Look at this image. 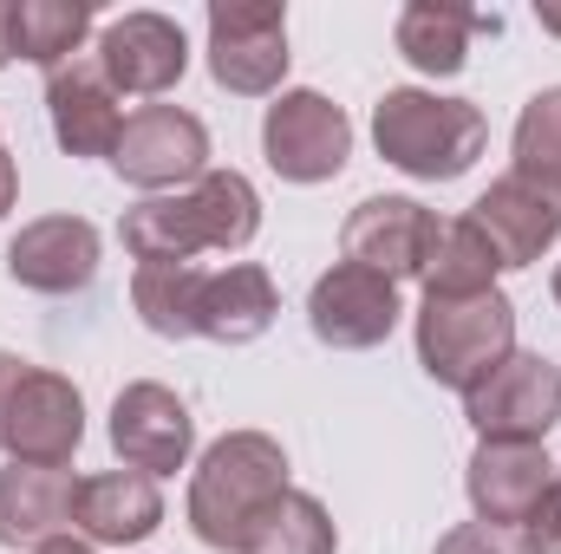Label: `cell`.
Returning a JSON list of instances; mask_svg holds the SVG:
<instances>
[{"instance_id": "cell-1", "label": "cell", "mask_w": 561, "mask_h": 554, "mask_svg": "<svg viewBox=\"0 0 561 554\" xmlns=\"http://www.w3.org/2000/svg\"><path fill=\"white\" fill-rule=\"evenodd\" d=\"M287 489V450L268 430H229L203 450L190 476V535L203 549L242 554L255 516Z\"/></svg>"}, {"instance_id": "cell-2", "label": "cell", "mask_w": 561, "mask_h": 554, "mask_svg": "<svg viewBox=\"0 0 561 554\" xmlns=\"http://www.w3.org/2000/svg\"><path fill=\"white\" fill-rule=\"evenodd\" d=\"M373 143L392 170H405L419 183H457L483 157L490 118L470 99H437L424 85H392L373 105Z\"/></svg>"}, {"instance_id": "cell-3", "label": "cell", "mask_w": 561, "mask_h": 554, "mask_svg": "<svg viewBox=\"0 0 561 554\" xmlns=\"http://www.w3.org/2000/svg\"><path fill=\"white\" fill-rule=\"evenodd\" d=\"M510 353H516V307H510L503 287L463 293V300L424 293V307H419V366L437 379V385L477 392Z\"/></svg>"}, {"instance_id": "cell-4", "label": "cell", "mask_w": 561, "mask_h": 554, "mask_svg": "<svg viewBox=\"0 0 561 554\" xmlns=\"http://www.w3.org/2000/svg\"><path fill=\"white\" fill-rule=\"evenodd\" d=\"M287 7L280 0H216L209 7V72L236 99H268L287 79Z\"/></svg>"}, {"instance_id": "cell-5", "label": "cell", "mask_w": 561, "mask_h": 554, "mask_svg": "<svg viewBox=\"0 0 561 554\" xmlns=\"http://www.w3.org/2000/svg\"><path fill=\"white\" fill-rule=\"evenodd\" d=\"M262 157L280 183H327L353 157V118L327 92H280L262 118Z\"/></svg>"}, {"instance_id": "cell-6", "label": "cell", "mask_w": 561, "mask_h": 554, "mask_svg": "<svg viewBox=\"0 0 561 554\" xmlns=\"http://www.w3.org/2000/svg\"><path fill=\"white\" fill-rule=\"evenodd\" d=\"M463 417L483 443H542L561 417V372L542 353H510L477 392H463Z\"/></svg>"}, {"instance_id": "cell-7", "label": "cell", "mask_w": 561, "mask_h": 554, "mask_svg": "<svg viewBox=\"0 0 561 554\" xmlns=\"http://www.w3.org/2000/svg\"><path fill=\"white\" fill-rule=\"evenodd\" d=\"M112 170L131 183V189H150V196H170L176 183H196L209 170V131L196 112L183 105H144L125 118V138L112 150Z\"/></svg>"}, {"instance_id": "cell-8", "label": "cell", "mask_w": 561, "mask_h": 554, "mask_svg": "<svg viewBox=\"0 0 561 554\" xmlns=\"http://www.w3.org/2000/svg\"><path fill=\"white\" fill-rule=\"evenodd\" d=\"M399 280L373 275L359 262H333L327 275L313 280L307 293V326L320 346L333 353H366V346H386L392 326H399Z\"/></svg>"}, {"instance_id": "cell-9", "label": "cell", "mask_w": 561, "mask_h": 554, "mask_svg": "<svg viewBox=\"0 0 561 554\" xmlns=\"http://www.w3.org/2000/svg\"><path fill=\"white\" fill-rule=\"evenodd\" d=\"M437 229V209H424L419 196H366L340 229V255L386 280H424Z\"/></svg>"}, {"instance_id": "cell-10", "label": "cell", "mask_w": 561, "mask_h": 554, "mask_svg": "<svg viewBox=\"0 0 561 554\" xmlns=\"http://www.w3.org/2000/svg\"><path fill=\"white\" fill-rule=\"evenodd\" d=\"M112 450L125 457V470H138L150 483L157 476H176L190 463V450H196V417H190V405L170 385L138 379L112 405Z\"/></svg>"}, {"instance_id": "cell-11", "label": "cell", "mask_w": 561, "mask_h": 554, "mask_svg": "<svg viewBox=\"0 0 561 554\" xmlns=\"http://www.w3.org/2000/svg\"><path fill=\"white\" fill-rule=\"evenodd\" d=\"M46 112H53V138L66 157H105L125 138V112H118V85L105 79L99 53L66 59L59 72H46Z\"/></svg>"}, {"instance_id": "cell-12", "label": "cell", "mask_w": 561, "mask_h": 554, "mask_svg": "<svg viewBox=\"0 0 561 554\" xmlns=\"http://www.w3.org/2000/svg\"><path fill=\"white\" fill-rule=\"evenodd\" d=\"M85 443V399L66 372H46L33 366L13 392V412H7V457L13 463H72V450Z\"/></svg>"}, {"instance_id": "cell-13", "label": "cell", "mask_w": 561, "mask_h": 554, "mask_svg": "<svg viewBox=\"0 0 561 554\" xmlns=\"http://www.w3.org/2000/svg\"><path fill=\"white\" fill-rule=\"evenodd\" d=\"M99 66L118 85V99L125 92L157 99L190 72V39H183V26L170 13H125V20H112L99 33Z\"/></svg>"}, {"instance_id": "cell-14", "label": "cell", "mask_w": 561, "mask_h": 554, "mask_svg": "<svg viewBox=\"0 0 561 554\" xmlns=\"http://www.w3.org/2000/svg\"><path fill=\"white\" fill-rule=\"evenodd\" d=\"M7 275L33 293H85L99 275V229L85 216H39L7 242Z\"/></svg>"}, {"instance_id": "cell-15", "label": "cell", "mask_w": 561, "mask_h": 554, "mask_svg": "<svg viewBox=\"0 0 561 554\" xmlns=\"http://www.w3.org/2000/svg\"><path fill=\"white\" fill-rule=\"evenodd\" d=\"M470 222L490 235V249H496L503 268H529V262H542L561 242V196L523 183V176L510 170V176H496V183L470 203Z\"/></svg>"}, {"instance_id": "cell-16", "label": "cell", "mask_w": 561, "mask_h": 554, "mask_svg": "<svg viewBox=\"0 0 561 554\" xmlns=\"http://www.w3.org/2000/svg\"><path fill=\"white\" fill-rule=\"evenodd\" d=\"M549 483H556V463H549L542 443H477V457H470V470H463L470 509H477V522H490V529H516V522L542 503Z\"/></svg>"}, {"instance_id": "cell-17", "label": "cell", "mask_w": 561, "mask_h": 554, "mask_svg": "<svg viewBox=\"0 0 561 554\" xmlns=\"http://www.w3.org/2000/svg\"><path fill=\"white\" fill-rule=\"evenodd\" d=\"M79 476L66 463H7L0 470V549H39L72 535Z\"/></svg>"}, {"instance_id": "cell-18", "label": "cell", "mask_w": 561, "mask_h": 554, "mask_svg": "<svg viewBox=\"0 0 561 554\" xmlns=\"http://www.w3.org/2000/svg\"><path fill=\"white\" fill-rule=\"evenodd\" d=\"M163 522V496L157 483L138 470H99V476H79V503H72V529L85 542H105V549H131L150 542Z\"/></svg>"}, {"instance_id": "cell-19", "label": "cell", "mask_w": 561, "mask_h": 554, "mask_svg": "<svg viewBox=\"0 0 561 554\" xmlns=\"http://www.w3.org/2000/svg\"><path fill=\"white\" fill-rule=\"evenodd\" d=\"M503 13L477 7H444V0H412L399 13V53L419 66L424 79H457L470 66V33H496Z\"/></svg>"}, {"instance_id": "cell-20", "label": "cell", "mask_w": 561, "mask_h": 554, "mask_svg": "<svg viewBox=\"0 0 561 554\" xmlns=\"http://www.w3.org/2000/svg\"><path fill=\"white\" fill-rule=\"evenodd\" d=\"M275 313H280V293H275V280H268V268L236 262V268L209 275L196 333L216 339V346H249V339H262L275 326Z\"/></svg>"}, {"instance_id": "cell-21", "label": "cell", "mask_w": 561, "mask_h": 554, "mask_svg": "<svg viewBox=\"0 0 561 554\" xmlns=\"http://www.w3.org/2000/svg\"><path fill=\"white\" fill-rule=\"evenodd\" d=\"M183 203H190V222H196L203 249L236 255V249H249L255 229H262V196H255V183H249L242 170H203V176L183 189Z\"/></svg>"}, {"instance_id": "cell-22", "label": "cell", "mask_w": 561, "mask_h": 554, "mask_svg": "<svg viewBox=\"0 0 561 554\" xmlns=\"http://www.w3.org/2000/svg\"><path fill=\"white\" fill-rule=\"evenodd\" d=\"M203 287L209 275L196 262H157L131 275V307L157 339H196V320H203Z\"/></svg>"}, {"instance_id": "cell-23", "label": "cell", "mask_w": 561, "mask_h": 554, "mask_svg": "<svg viewBox=\"0 0 561 554\" xmlns=\"http://www.w3.org/2000/svg\"><path fill=\"white\" fill-rule=\"evenodd\" d=\"M496 275H503V262H496L490 235H483L470 216H457V222L437 229V249H431V262H424V293H437V300L490 293Z\"/></svg>"}, {"instance_id": "cell-24", "label": "cell", "mask_w": 561, "mask_h": 554, "mask_svg": "<svg viewBox=\"0 0 561 554\" xmlns=\"http://www.w3.org/2000/svg\"><path fill=\"white\" fill-rule=\"evenodd\" d=\"M85 33H92V7L79 0H13V59L59 72L66 59H79Z\"/></svg>"}, {"instance_id": "cell-25", "label": "cell", "mask_w": 561, "mask_h": 554, "mask_svg": "<svg viewBox=\"0 0 561 554\" xmlns=\"http://www.w3.org/2000/svg\"><path fill=\"white\" fill-rule=\"evenodd\" d=\"M333 549H340L333 516L307 489H280L275 503L255 516L249 542H242V554H333Z\"/></svg>"}, {"instance_id": "cell-26", "label": "cell", "mask_w": 561, "mask_h": 554, "mask_svg": "<svg viewBox=\"0 0 561 554\" xmlns=\"http://www.w3.org/2000/svg\"><path fill=\"white\" fill-rule=\"evenodd\" d=\"M516 176L561 196V85L536 92L516 118Z\"/></svg>"}, {"instance_id": "cell-27", "label": "cell", "mask_w": 561, "mask_h": 554, "mask_svg": "<svg viewBox=\"0 0 561 554\" xmlns=\"http://www.w3.org/2000/svg\"><path fill=\"white\" fill-rule=\"evenodd\" d=\"M516 549L523 554H561V483H549L542 503L516 522Z\"/></svg>"}, {"instance_id": "cell-28", "label": "cell", "mask_w": 561, "mask_h": 554, "mask_svg": "<svg viewBox=\"0 0 561 554\" xmlns=\"http://www.w3.org/2000/svg\"><path fill=\"white\" fill-rule=\"evenodd\" d=\"M437 554H523L516 549V529H490V522H457Z\"/></svg>"}, {"instance_id": "cell-29", "label": "cell", "mask_w": 561, "mask_h": 554, "mask_svg": "<svg viewBox=\"0 0 561 554\" xmlns=\"http://www.w3.org/2000/svg\"><path fill=\"white\" fill-rule=\"evenodd\" d=\"M26 372H33V366H26L20 353H0V443H7V412H13V392H20Z\"/></svg>"}, {"instance_id": "cell-30", "label": "cell", "mask_w": 561, "mask_h": 554, "mask_svg": "<svg viewBox=\"0 0 561 554\" xmlns=\"http://www.w3.org/2000/svg\"><path fill=\"white\" fill-rule=\"evenodd\" d=\"M20 203V170H13V157H7V143H0V216Z\"/></svg>"}, {"instance_id": "cell-31", "label": "cell", "mask_w": 561, "mask_h": 554, "mask_svg": "<svg viewBox=\"0 0 561 554\" xmlns=\"http://www.w3.org/2000/svg\"><path fill=\"white\" fill-rule=\"evenodd\" d=\"M13 66V0H0V72Z\"/></svg>"}, {"instance_id": "cell-32", "label": "cell", "mask_w": 561, "mask_h": 554, "mask_svg": "<svg viewBox=\"0 0 561 554\" xmlns=\"http://www.w3.org/2000/svg\"><path fill=\"white\" fill-rule=\"evenodd\" d=\"M33 554H92V542L85 535H53V542H39Z\"/></svg>"}, {"instance_id": "cell-33", "label": "cell", "mask_w": 561, "mask_h": 554, "mask_svg": "<svg viewBox=\"0 0 561 554\" xmlns=\"http://www.w3.org/2000/svg\"><path fill=\"white\" fill-rule=\"evenodd\" d=\"M536 20H542V33H561V7H549V0L536 7Z\"/></svg>"}, {"instance_id": "cell-34", "label": "cell", "mask_w": 561, "mask_h": 554, "mask_svg": "<svg viewBox=\"0 0 561 554\" xmlns=\"http://www.w3.org/2000/svg\"><path fill=\"white\" fill-rule=\"evenodd\" d=\"M549 287H556V307H561V262H556V280H549Z\"/></svg>"}]
</instances>
